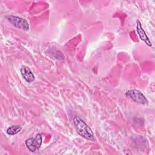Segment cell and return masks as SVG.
Segmentation results:
<instances>
[{
	"mask_svg": "<svg viewBox=\"0 0 155 155\" xmlns=\"http://www.w3.org/2000/svg\"><path fill=\"white\" fill-rule=\"evenodd\" d=\"M136 30H137V32L138 35H139V38H140V39L142 41H143L148 46L151 47L152 46L151 42L150 41V40L149 39V38H148V36L147 35L145 31L143 29V28L142 27V25H141V23L139 20H137Z\"/></svg>",
	"mask_w": 155,
	"mask_h": 155,
	"instance_id": "cell-5",
	"label": "cell"
},
{
	"mask_svg": "<svg viewBox=\"0 0 155 155\" xmlns=\"http://www.w3.org/2000/svg\"><path fill=\"white\" fill-rule=\"evenodd\" d=\"M125 94L127 96L131 98L136 103L143 105H147L148 103L147 99L143 94V93L137 89H133L129 90L126 92Z\"/></svg>",
	"mask_w": 155,
	"mask_h": 155,
	"instance_id": "cell-3",
	"label": "cell"
},
{
	"mask_svg": "<svg viewBox=\"0 0 155 155\" xmlns=\"http://www.w3.org/2000/svg\"><path fill=\"white\" fill-rule=\"evenodd\" d=\"M42 142V135L40 133H38L36 135L35 137H31L25 140V145L27 148L31 152H35L38 150Z\"/></svg>",
	"mask_w": 155,
	"mask_h": 155,
	"instance_id": "cell-4",
	"label": "cell"
},
{
	"mask_svg": "<svg viewBox=\"0 0 155 155\" xmlns=\"http://www.w3.org/2000/svg\"><path fill=\"white\" fill-rule=\"evenodd\" d=\"M21 73L24 79L28 82H31L35 80V76L29 68L22 66L21 68Z\"/></svg>",
	"mask_w": 155,
	"mask_h": 155,
	"instance_id": "cell-6",
	"label": "cell"
},
{
	"mask_svg": "<svg viewBox=\"0 0 155 155\" xmlns=\"http://www.w3.org/2000/svg\"><path fill=\"white\" fill-rule=\"evenodd\" d=\"M22 130V127L19 125H12L7 130V133L9 135H15L19 133Z\"/></svg>",
	"mask_w": 155,
	"mask_h": 155,
	"instance_id": "cell-7",
	"label": "cell"
},
{
	"mask_svg": "<svg viewBox=\"0 0 155 155\" xmlns=\"http://www.w3.org/2000/svg\"><path fill=\"white\" fill-rule=\"evenodd\" d=\"M5 18L8 20V21H9L13 26L25 31L28 30L29 24L28 21L25 19L13 15H8Z\"/></svg>",
	"mask_w": 155,
	"mask_h": 155,
	"instance_id": "cell-2",
	"label": "cell"
},
{
	"mask_svg": "<svg viewBox=\"0 0 155 155\" xmlns=\"http://www.w3.org/2000/svg\"><path fill=\"white\" fill-rule=\"evenodd\" d=\"M74 124L78 133L90 140H94V134L91 128L80 117H75L74 118Z\"/></svg>",
	"mask_w": 155,
	"mask_h": 155,
	"instance_id": "cell-1",
	"label": "cell"
}]
</instances>
